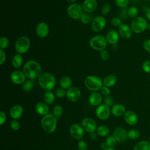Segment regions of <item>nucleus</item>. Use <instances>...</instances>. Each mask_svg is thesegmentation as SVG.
<instances>
[{
  "mask_svg": "<svg viewBox=\"0 0 150 150\" xmlns=\"http://www.w3.org/2000/svg\"><path fill=\"white\" fill-rule=\"evenodd\" d=\"M22 70L26 77L33 80L39 78L42 71L39 63L33 60L27 61L24 64Z\"/></svg>",
  "mask_w": 150,
  "mask_h": 150,
  "instance_id": "nucleus-1",
  "label": "nucleus"
},
{
  "mask_svg": "<svg viewBox=\"0 0 150 150\" xmlns=\"http://www.w3.org/2000/svg\"><path fill=\"white\" fill-rule=\"evenodd\" d=\"M38 81L40 87L46 91L53 89L56 84V77L50 73H42L39 77Z\"/></svg>",
  "mask_w": 150,
  "mask_h": 150,
  "instance_id": "nucleus-2",
  "label": "nucleus"
},
{
  "mask_svg": "<svg viewBox=\"0 0 150 150\" xmlns=\"http://www.w3.org/2000/svg\"><path fill=\"white\" fill-rule=\"evenodd\" d=\"M148 25L147 19L143 16H138L132 19L130 26L134 33L139 34L145 32L148 29Z\"/></svg>",
  "mask_w": 150,
  "mask_h": 150,
  "instance_id": "nucleus-3",
  "label": "nucleus"
},
{
  "mask_svg": "<svg viewBox=\"0 0 150 150\" xmlns=\"http://www.w3.org/2000/svg\"><path fill=\"white\" fill-rule=\"evenodd\" d=\"M41 125L47 132H53L57 126V118L52 114H47L42 118Z\"/></svg>",
  "mask_w": 150,
  "mask_h": 150,
  "instance_id": "nucleus-4",
  "label": "nucleus"
},
{
  "mask_svg": "<svg viewBox=\"0 0 150 150\" xmlns=\"http://www.w3.org/2000/svg\"><path fill=\"white\" fill-rule=\"evenodd\" d=\"M84 84L88 90L94 92L101 89L103 82L100 77L97 76L90 75L85 78Z\"/></svg>",
  "mask_w": 150,
  "mask_h": 150,
  "instance_id": "nucleus-5",
  "label": "nucleus"
},
{
  "mask_svg": "<svg viewBox=\"0 0 150 150\" xmlns=\"http://www.w3.org/2000/svg\"><path fill=\"white\" fill-rule=\"evenodd\" d=\"M107 43L108 42L105 37L101 35H96L92 37L89 40L90 46L94 50L100 52L105 49Z\"/></svg>",
  "mask_w": 150,
  "mask_h": 150,
  "instance_id": "nucleus-6",
  "label": "nucleus"
},
{
  "mask_svg": "<svg viewBox=\"0 0 150 150\" xmlns=\"http://www.w3.org/2000/svg\"><path fill=\"white\" fill-rule=\"evenodd\" d=\"M30 42L29 39L25 36L19 37L15 43V49L18 54L26 53L30 48Z\"/></svg>",
  "mask_w": 150,
  "mask_h": 150,
  "instance_id": "nucleus-7",
  "label": "nucleus"
},
{
  "mask_svg": "<svg viewBox=\"0 0 150 150\" xmlns=\"http://www.w3.org/2000/svg\"><path fill=\"white\" fill-rule=\"evenodd\" d=\"M84 12L82 5L79 3H72L69 5L67 9L68 16L73 19H80Z\"/></svg>",
  "mask_w": 150,
  "mask_h": 150,
  "instance_id": "nucleus-8",
  "label": "nucleus"
},
{
  "mask_svg": "<svg viewBox=\"0 0 150 150\" xmlns=\"http://www.w3.org/2000/svg\"><path fill=\"white\" fill-rule=\"evenodd\" d=\"M106 26V20L103 15L96 16L91 21V28L93 31L99 32L101 31Z\"/></svg>",
  "mask_w": 150,
  "mask_h": 150,
  "instance_id": "nucleus-9",
  "label": "nucleus"
},
{
  "mask_svg": "<svg viewBox=\"0 0 150 150\" xmlns=\"http://www.w3.org/2000/svg\"><path fill=\"white\" fill-rule=\"evenodd\" d=\"M81 125L84 130L87 132H94L97 129V124L96 121L91 118H85L82 120Z\"/></svg>",
  "mask_w": 150,
  "mask_h": 150,
  "instance_id": "nucleus-10",
  "label": "nucleus"
},
{
  "mask_svg": "<svg viewBox=\"0 0 150 150\" xmlns=\"http://www.w3.org/2000/svg\"><path fill=\"white\" fill-rule=\"evenodd\" d=\"M97 117L101 120H107L110 115V110L109 107L105 104H101L98 106L96 110Z\"/></svg>",
  "mask_w": 150,
  "mask_h": 150,
  "instance_id": "nucleus-11",
  "label": "nucleus"
},
{
  "mask_svg": "<svg viewBox=\"0 0 150 150\" xmlns=\"http://www.w3.org/2000/svg\"><path fill=\"white\" fill-rule=\"evenodd\" d=\"M36 35L40 38H46L49 33V25L44 22L39 23L36 27Z\"/></svg>",
  "mask_w": 150,
  "mask_h": 150,
  "instance_id": "nucleus-12",
  "label": "nucleus"
},
{
  "mask_svg": "<svg viewBox=\"0 0 150 150\" xmlns=\"http://www.w3.org/2000/svg\"><path fill=\"white\" fill-rule=\"evenodd\" d=\"M26 76L23 71L19 70L13 71L10 74L11 81L15 84H22L25 81Z\"/></svg>",
  "mask_w": 150,
  "mask_h": 150,
  "instance_id": "nucleus-13",
  "label": "nucleus"
},
{
  "mask_svg": "<svg viewBox=\"0 0 150 150\" xmlns=\"http://www.w3.org/2000/svg\"><path fill=\"white\" fill-rule=\"evenodd\" d=\"M66 97L70 101L76 102L79 101L81 97V91L76 87H71L67 90Z\"/></svg>",
  "mask_w": 150,
  "mask_h": 150,
  "instance_id": "nucleus-14",
  "label": "nucleus"
},
{
  "mask_svg": "<svg viewBox=\"0 0 150 150\" xmlns=\"http://www.w3.org/2000/svg\"><path fill=\"white\" fill-rule=\"evenodd\" d=\"M113 136L116 139L118 142H125L128 137V132L127 130L122 127L116 128L113 132Z\"/></svg>",
  "mask_w": 150,
  "mask_h": 150,
  "instance_id": "nucleus-15",
  "label": "nucleus"
},
{
  "mask_svg": "<svg viewBox=\"0 0 150 150\" xmlns=\"http://www.w3.org/2000/svg\"><path fill=\"white\" fill-rule=\"evenodd\" d=\"M70 134L76 139H80L84 135V129L77 124H74L70 127Z\"/></svg>",
  "mask_w": 150,
  "mask_h": 150,
  "instance_id": "nucleus-16",
  "label": "nucleus"
},
{
  "mask_svg": "<svg viewBox=\"0 0 150 150\" xmlns=\"http://www.w3.org/2000/svg\"><path fill=\"white\" fill-rule=\"evenodd\" d=\"M118 33L121 37L125 39H129L132 35V30L130 26L127 24L122 23L118 28Z\"/></svg>",
  "mask_w": 150,
  "mask_h": 150,
  "instance_id": "nucleus-17",
  "label": "nucleus"
},
{
  "mask_svg": "<svg viewBox=\"0 0 150 150\" xmlns=\"http://www.w3.org/2000/svg\"><path fill=\"white\" fill-rule=\"evenodd\" d=\"M120 36L118 31L115 29H111L107 33L105 38L107 42L110 45H115L119 41Z\"/></svg>",
  "mask_w": 150,
  "mask_h": 150,
  "instance_id": "nucleus-18",
  "label": "nucleus"
},
{
  "mask_svg": "<svg viewBox=\"0 0 150 150\" xmlns=\"http://www.w3.org/2000/svg\"><path fill=\"white\" fill-rule=\"evenodd\" d=\"M82 6L85 12L90 13L96 10L97 2L96 0H84L82 4Z\"/></svg>",
  "mask_w": 150,
  "mask_h": 150,
  "instance_id": "nucleus-19",
  "label": "nucleus"
},
{
  "mask_svg": "<svg viewBox=\"0 0 150 150\" xmlns=\"http://www.w3.org/2000/svg\"><path fill=\"white\" fill-rule=\"evenodd\" d=\"M125 121L130 125H135L138 121V117L137 114L132 111H127L124 115Z\"/></svg>",
  "mask_w": 150,
  "mask_h": 150,
  "instance_id": "nucleus-20",
  "label": "nucleus"
},
{
  "mask_svg": "<svg viewBox=\"0 0 150 150\" xmlns=\"http://www.w3.org/2000/svg\"><path fill=\"white\" fill-rule=\"evenodd\" d=\"M23 114V108L21 105L16 104L11 107L9 111L10 116L14 120L19 118Z\"/></svg>",
  "mask_w": 150,
  "mask_h": 150,
  "instance_id": "nucleus-21",
  "label": "nucleus"
},
{
  "mask_svg": "<svg viewBox=\"0 0 150 150\" xmlns=\"http://www.w3.org/2000/svg\"><path fill=\"white\" fill-rule=\"evenodd\" d=\"M88 100L91 105L94 106L98 105L102 102V96L100 93L97 91H94L90 94L88 98Z\"/></svg>",
  "mask_w": 150,
  "mask_h": 150,
  "instance_id": "nucleus-22",
  "label": "nucleus"
},
{
  "mask_svg": "<svg viewBox=\"0 0 150 150\" xmlns=\"http://www.w3.org/2000/svg\"><path fill=\"white\" fill-rule=\"evenodd\" d=\"M111 112L114 116L121 117L125 113V107L121 104H116L112 105Z\"/></svg>",
  "mask_w": 150,
  "mask_h": 150,
  "instance_id": "nucleus-23",
  "label": "nucleus"
},
{
  "mask_svg": "<svg viewBox=\"0 0 150 150\" xmlns=\"http://www.w3.org/2000/svg\"><path fill=\"white\" fill-rule=\"evenodd\" d=\"M35 110L39 114L42 115H45L47 114L49 111V108L47 104L39 102L36 104Z\"/></svg>",
  "mask_w": 150,
  "mask_h": 150,
  "instance_id": "nucleus-24",
  "label": "nucleus"
},
{
  "mask_svg": "<svg viewBox=\"0 0 150 150\" xmlns=\"http://www.w3.org/2000/svg\"><path fill=\"white\" fill-rule=\"evenodd\" d=\"M117 79L115 76L113 74H109L106 76L103 80V84L108 87L114 86L117 83Z\"/></svg>",
  "mask_w": 150,
  "mask_h": 150,
  "instance_id": "nucleus-25",
  "label": "nucleus"
},
{
  "mask_svg": "<svg viewBox=\"0 0 150 150\" xmlns=\"http://www.w3.org/2000/svg\"><path fill=\"white\" fill-rule=\"evenodd\" d=\"M60 86L64 89H69L72 85V80L68 76H64L60 80Z\"/></svg>",
  "mask_w": 150,
  "mask_h": 150,
  "instance_id": "nucleus-26",
  "label": "nucleus"
},
{
  "mask_svg": "<svg viewBox=\"0 0 150 150\" xmlns=\"http://www.w3.org/2000/svg\"><path fill=\"white\" fill-rule=\"evenodd\" d=\"M23 63V58L21 54H16L12 59V65L15 69H18L21 67Z\"/></svg>",
  "mask_w": 150,
  "mask_h": 150,
  "instance_id": "nucleus-27",
  "label": "nucleus"
},
{
  "mask_svg": "<svg viewBox=\"0 0 150 150\" xmlns=\"http://www.w3.org/2000/svg\"><path fill=\"white\" fill-rule=\"evenodd\" d=\"M133 150H150V144L146 141H141L135 145Z\"/></svg>",
  "mask_w": 150,
  "mask_h": 150,
  "instance_id": "nucleus-28",
  "label": "nucleus"
},
{
  "mask_svg": "<svg viewBox=\"0 0 150 150\" xmlns=\"http://www.w3.org/2000/svg\"><path fill=\"white\" fill-rule=\"evenodd\" d=\"M35 86V82L33 80H27L22 84V89L25 92L30 91Z\"/></svg>",
  "mask_w": 150,
  "mask_h": 150,
  "instance_id": "nucleus-29",
  "label": "nucleus"
},
{
  "mask_svg": "<svg viewBox=\"0 0 150 150\" xmlns=\"http://www.w3.org/2000/svg\"><path fill=\"white\" fill-rule=\"evenodd\" d=\"M43 100L47 104H52L54 103L55 100L54 94L52 91H47L44 94Z\"/></svg>",
  "mask_w": 150,
  "mask_h": 150,
  "instance_id": "nucleus-30",
  "label": "nucleus"
},
{
  "mask_svg": "<svg viewBox=\"0 0 150 150\" xmlns=\"http://www.w3.org/2000/svg\"><path fill=\"white\" fill-rule=\"evenodd\" d=\"M96 131L98 135L101 137H105L110 133V129L107 126L101 125L97 128Z\"/></svg>",
  "mask_w": 150,
  "mask_h": 150,
  "instance_id": "nucleus-31",
  "label": "nucleus"
},
{
  "mask_svg": "<svg viewBox=\"0 0 150 150\" xmlns=\"http://www.w3.org/2000/svg\"><path fill=\"white\" fill-rule=\"evenodd\" d=\"M127 14L129 18L134 19L138 16L139 10L137 7L134 6H131L127 9Z\"/></svg>",
  "mask_w": 150,
  "mask_h": 150,
  "instance_id": "nucleus-32",
  "label": "nucleus"
},
{
  "mask_svg": "<svg viewBox=\"0 0 150 150\" xmlns=\"http://www.w3.org/2000/svg\"><path fill=\"white\" fill-rule=\"evenodd\" d=\"M80 19L81 23H83V24H87L93 21L91 15L89 13H87L85 12H83Z\"/></svg>",
  "mask_w": 150,
  "mask_h": 150,
  "instance_id": "nucleus-33",
  "label": "nucleus"
},
{
  "mask_svg": "<svg viewBox=\"0 0 150 150\" xmlns=\"http://www.w3.org/2000/svg\"><path fill=\"white\" fill-rule=\"evenodd\" d=\"M140 134L138 130L132 129L128 131V137L131 139H137L139 137Z\"/></svg>",
  "mask_w": 150,
  "mask_h": 150,
  "instance_id": "nucleus-34",
  "label": "nucleus"
},
{
  "mask_svg": "<svg viewBox=\"0 0 150 150\" xmlns=\"http://www.w3.org/2000/svg\"><path fill=\"white\" fill-rule=\"evenodd\" d=\"M117 141L114 136H109L106 138L105 144L109 148H113L116 145Z\"/></svg>",
  "mask_w": 150,
  "mask_h": 150,
  "instance_id": "nucleus-35",
  "label": "nucleus"
},
{
  "mask_svg": "<svg viewBox=\"0 0 150 150\" xmlns=\"http://www.w3.org/2000/svg\"><path fill=\"white\" fill-rule=\"evenodd\" d=\"M53 115L56 118H59L63 114V107L60 105H55L53 109Z\"/></svg>",
  "mask_w": 150,
  "mask_h": 150,
  "instance_id": "nucleus-36",
  "label": "nucleus"
},
{
  "mask_svg": "<svg viewBox=\"0 0 150 150\" xmlns=\"http://www.w3.org/2000/svg\"><path fill=\"white\" fill-rule=\"evenodd\" d=\"M110 23L111 24V25H112L114 27L119 28L122 24V19L120 18L117 17V16L114 17L111 19Z\"/></svg>",
  "mask_w": 150,
  "mask_h": 150,
  "instance_id": "nucleus-37",
  "label": "nucleus"
},
{
  "mask_svg": "<svg viewBox=\"0 0 150 150\" xmlns=\"http://www.w3.org/2000/svg\"><path fill=\"white\" fill-rule=\"evenodd\" d=\"M9 41L8 38L5 36H2L0 39V48L2 49H5L7 48L9 46Z\"/></svg>",
  "mask_w": 150,
  "mask_h": 150,
  "instance_id": "nucleus-38",
  "label": "nucleus"
},
{
  "mask_svg": "<svg viewBox=\"0 0 150 150\" xmlns=\"http://www.w3.org/2000/svg\"><path fill=\"white\" fill-rule=\"evenodd\" d=\"M116 5L121 8H126L129 4V0H114Z\"/></svg>",
  "mask_w": 150,
  "mask_h": 150,
  "instance_id": "nucleus-39",
  "label": "nucleus"
},
{
  "mask_svg": "<svg viewBox=\"0 0 150 150\" xmlns=\"http://www.w3.org/2000/svg\"><path fill=\"white\" fill-rule=\"evenodd\" d=\"M111 11V5L110 4H105L101 8V13L103 16L107 15Z\"/></svg>",
  "mask_w": 150,
  "mask_h": 150,
  "instance_id": "nucleus-40",
  "label": "nucleus"
},
{
  "mask_svg": "<svg viewBox=\"0 0 150 150\" xmlns=\"http://www.w3.org/2000/svg\"><path fill=\"white\" fill-rule=\"evenodd\" d=\"M66 92L67 91H66L65 89L61 87V88H57L56 90L55 94L59 98H63L66 96Z\"/></svg>",
  "mask_w": 150,
  "mask_h": 150,
  "instance_id": "nucleus-41",
  "label": "nucleus"
},
{
  "mask_svg": "<svg viewBox=\"0 0 150 150\" xmlns=\"http://www.w3.org/2000/svg\"><path fill=\"white\" fill-rule=\"evenodd\" d=\"M104 104L108 107H111L114 104V100L112 97L110 96H107L104 99Z\"/></svg>",
  "mask_w": 150,
  "mask_h": 150,
  "instance_id": "nucleus-42",
  "label": "nucleus"
},
{
  "mask_svg": "<svg viewBox=\"0 0 150 150\" xmlns=\"http://www.w3.org/2000/svg\"><path fill=\"white\" fill-rule=\"evenodd\" d=\"M143 71L146 73H150V60H146L142 64Z\"/></svg>",
  "mask_w": 150,
  "mask_h": 150,
  "instance_id": "nucleus-43",
  "label": "nucleus"
},
{
  "mask_svg": "<svg viewBox=\"0 0 150 150\" xmlns=\"http://www.w3.org/2000/svg\"><path fill=\"white\" fill-rule=\"evenodd\" d=\"M77 147L79 150H87L88 148V145L86 141L81 140L78 142Z\"/></svg>",
  "mask_w": 150,
  "mask_h": 150,
  "instance_id": "nucleus-44",
  "label": "nucleus"
},
{
  "mask_svg": "<svg viewBox=\"0 0 150 150\" xmlns=\"http://www.w3.org/2000/svg\"><path fill=\"white\" fill-rule=\"evenodd\" d=\"M100 57L101 59L103 60H104V61H106V60H108V59H109V57H110V54H109V52L106 50L105 49V50H103L102 51L100 52Z\"/></svg>",
  "mask_w": 150,
  "mask_h": 150,
  "instance_id": "nucleus-45",
  "label": "nucleus"
},
{
  "mask_svg": "<svg viewBox=\"0 0 150 150\" xmlns=\"http://www.w3.org/2000/svg\"><path fill=\"white\" fill-rule=\"evenodd\" d=\"M142 46L146 52L150 53V39H145L143 42Z\"/></svg>",
  "mask_w": 150,
  "mask_h": 150,
  "instance_id": "nucleus-46",
  "label": "nucleus"
},
{
  "mask_svg": "<svg viewBox=\"0 0 150 150\" xmlns=\"http://www.w3.org/2000/svg\"><path fill=\"white\" fill-rule=\"evenodd\" d=\"M10 126H11V128L13 130L16 131V130L19 129V128H20V124L16 120H12L11 122V123H10Z\"/></svg>",
  "mask_w": 150,
  "mask_h": 150,
  "instance_id": "nucleus-47",
  "label": "nucleus"
},
{
  "mask_svg": "<svg viewBox=\"0 0 150 150\" xmlns=\"http://www.w3.org/2000/svg\"><path fill=\"white\" fill-rule=\"evenodd\" d=\"M6 61V54L4 49H0V64L2 65Z\"/></svg>",
  "mask_w": 150,
  "mask_h": 150,
  "instance_id": "nucleus-48",
  "label": "nucleus"
},
{
  "mask_svg": "<svg viewBox=\"0 0 150 150\" xmlns=\"http://www.w3.org/2000/svg\"><path fill=\"white\" fill-rule=\"evenodd\" d=\"M101 91V93L104 95V96H109L110 93H111V90L109 88V87L105 86H103V87L101 88V89L100 90Z\"/></svg>",
  "mask_w": 150,
  "mask_h": 150,
  "instance_id": "nucleus-49",
  "label": "nucleus"
},
{
  "mask_svg": "<svg viewBox=\"0 0 150 150\" xmlns=\"http://www.w3.org/2000/svg\"><path fill=\"white\" fill-rule=\"evenodd\" d=\"M6 115L3 111L0 112V124L3 125L6 121Z\"/></svg>",
  "mask_w": 150,
  "mask_h": 150,
  "instance_id": "nucleus-50",
  "label": "nucleus"
},
{
  "mask_svg": "<svg viewBox=\"0 0 150 150\" xmlns=\"http://www.w3.org/2000/svg\"><path fill=\"white\" fill-rule=\"evenodd\" d=\"M145 18L147 20L150 21V7L146 9V11L145 12Z\"/></svg>",
  "mask_w": 150,
  "mask_h": 150,
  "instance_id": "nucleus-51",
  "label": "nucleus"
},
{
  "mask_svg": "<svg viewBox=\"0 0 150 150\" xmlns=\"http://www.w3.org/2000/svg\"><path fill=\"white\" fill-rule=\"evenodd\" d=\"M90 137L92 139H96V138H97V134L94 132H91L90 134Z\"/></svg>",
  "mask_w": 150,
  "mask_h": 150,
  "instance_id": "nucleus-52",
  "label": "nucleus"
},
{
  "mask_svg": "<svg viewBox=\"0 0 150 150\" xmlns=\"http://www.w3.org/2000/svg\"><path fill=\"white\" fill-rule=\"evenodd\" d=\"M104 150H115L114 148H106V149H105Z\"/></svg>",
  "mask_w": 150,
  "mask_h": 150,
  "instance_id": "nucleus-53",
  "label": "nucleus"
},
{
  "mask_svg": "<svg viewBox=\"0 0 150 150\" xmlns=\"http://www.w3.org/2000/svg\"><path fill=\"white\" fill-rule=\"evenodd\" d=\"M68 2H74L76 0H66Z\"/></svg>",
  "mask_w": 150,
  "mask_h": 150,
  "instance_id": "nucleus-54",
  "label": "nucleus"
},
{
  "mask_svg": "<svg viewBox=\"0 0 150 150\" xmlns=\"http://www.w3.org/2000/svg\"><path fill=\"white\" fill-rule=\"evenodd\" d=\"M148 29L150 30V22L148 23Z\"/></svg>",
  "mask_w": 150,
  "mask_h": 150,
  "instance_id": "nucleus-55",
  "label": "nucleus"
}]
</instances>
